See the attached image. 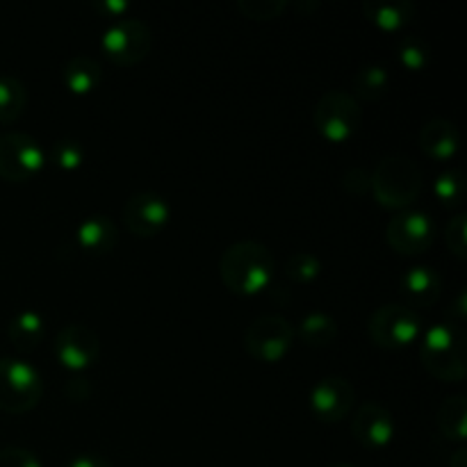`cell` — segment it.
Segmentation results:
<instances>
[{
    "label": "cell",
    "mask_w": 467,
    "mask_h": 467,
    "mask_svg": "<svg viewBox=\"0 0 467 467\" xmlns=\"http://www.w3.org/2000/svg\"><path fill=\"white\" fill-rule=\"evenodd\" d=\"M223 285L235 295H258L272 283L274 255L263 242L237 240L219 258Z\"/></svg>",
    "instance_id": "obj_1"
},
{
    "label": "cell",
    "mask_w": 467,
    "mask_h": 467,
    "mask_svg": "<svg viewBox=\"0 0 467 467\" xmlns=\"http://www.w3.org/2000/svg\"><path fill=\"white\" fill-rule=\"evenodd\" d=\"M422 365L441 381H463L467 374V336L461 324L436 322L424 331Z\"/></svg>",
    "instance_id": "obj_2"
},
{
    "label": "cell",
    "mask_w": 467,
    "mask_h": 467,
    "mask_svg": "<svg viewBox=\"0 0 467 467\" xmlns=\"http://www.w3.org/2000/svg\"><path fill=\"white\" fill-rule=\"evenodd\" d=\"M424 187V173L413 158L404 153H390L379 160L372 171L369 190L386 208L406 210L420 196Z\"/></svg>",
    "instance_id": "obj_3"
},
{
    "label": "cell",
    "mask_w": 467,
    "mask_h": 467,
    "mask_svg": "<svg viewBox=\"0 0 467 467\" xmlns=\"http://www.w3.org/2000/svg\"><path fill=\"white\" fill-rule=\"evenodd\" d=\"M368 333L381 349H404L422 333V317L410 306L388 301L369 315Z\"/></svg>",
    "instance_id": "obj_4"
},
{
    "label": "cell",
    "mask_w": 467,
    "mask_h": 467,
    "mask_svg": "<svg viewBox=\"0 0 467 467\" xmlns=\"http://www.w3.org/2000/svg\"><path fill=\"white\" fill-rule=\"evenodd\" d=\"M44 395V379L27 360L0 358V409L7 413H26L35 409Z\"/></svg>",
    "instance_id": "obj_5"
},
{
    "label": "cell",
    "mask_w": 467,
    "mask_h": 467,
    "mask_svg": "<svg viewBox=\"0 0 467 467\" xmlns=\"http://www.w3.org/2000/svg\"><path fill=\"white\" fill-rule=\"evenodd\" d=\"M363 121V109L351 91L331 89L317 99L313 108V123L328 141H345L354 135Z\"/></svg>",
    "instance_id": "obj_6"
},
{
    "label": "cell",
    "mask_w": 467,
    "mask_h": 467,
    "mask_svg": "<svg viewBox=\"0 0 467 467\" xmlns=\"http://www.w3.org/2000/svg\"><path fill=\"white\" fill-rule=\"evenodd\" d=\"M150 46H153L150 27L140 18L126 16L119 21H109L100 32L103 53L121 67H132V64L141 62L149 55Z\"/></svg>",
    "instance_id": "obj_7"
},
{
    "label": "cell",
    "mask_w": 467,
    "mask_h": 467,
    "mask_svg": "<svg viewBox=\"0 0 467 467\" xmlns=\"http://www.w3.org/2000/svg\"><path fill=\"white\" fill-rule=\"evenodd\" d=\"M295 324L281 313H263L246 327L244 349L263 363H276L290 351Z\"/></svg>",
    "instance_id": "obj_8"
},
{
    "label": "cell",
    "mask_w": 467,
    "mask_h": 467,
    "mask_svg": "<svg viewBox=\"0 0 467 467\" xmlns=\"http://www.w3.org/2000/svg\"><path fill=\"white\" fill-rule=\"evenodd\" d=\"M46 150L27 132H0V178L7 182H26L44 169Z\"/></svg>",
    "instance_id": "obj_9"
},
{
    "label": "cell",
    "mask_w": 467,
    "mask_h": 467,
    "mask_svg": "<svg viewBox=\"0 0 467 467\" xmlns=\"http://www.w3.org/2000/svg\"><path fill=\"white\" fill-rule=\"evenodd\" d=\"M436 237L433 217L424 210H400L386 226V240L395 251L404 255H415L427 251Z\"/></svg>",
    "instance_id": "obj_10"
},
{
    "label": "cell",
    "mask_w": 467,
    "mask_h": 467,
    "mask_svg": "<svg viewBox=\"0 0 467 467\" xmlns=\"http://www.w3.org/2000/svg\"><path fill=\"white\" fill-rule=\"evenodd\" d=\"M123 223L137 237H155L171 219V205L158 192H135L123 203Z\"/></svg>",
    "instance_id": "obj_11"
},
{
    "label": "cell",
    "mask_w": 467,
    "mask_h": 467,
    "mask_svg": "<svg viewBox=\"0 0 467 467\" xmlns=\"http://www.w3.org/2000/svg\"><path fill=\"white\" fill-rule=\"evenodd\" d=\"M53 349L64 368L73 369V372H82L99 358L100 340L94 328H89L87 324L71 322L59 328L57 336H55Z\"/></svg>",
    "instance_id": "obj_12"
},
{
    "label": "cell",
    "mask_w": 467,
    "mask_h": 467,
    "mask_svg": "<svg viewBox=\"0 0 467 467\" xmlns=\"http://www.w3.org/2000/svg\"><path fill=\"white\" fill-rule=\"evenodd\" d=\"M356 401V390L349 379L340 374L322 377L310 390V409L322 422H340L351 413Z\"/></svg>",
    "instance_id": "obj_13"
},
{
    "label": "cell",
    "mask_w": 467,
    "mask_h": 467,
    "mask_svg": "<svg viewBox=\"0 0 467 467\" xmlns=\"http://www.w3.org/2000/svg\"><path fill=\"white\" fill-rule=\"evenodd\" d=\"M395 431V418L379 401H363L351 418V433L368 450H381V447L390 445Z\"/></svg>",
    "instance_id": "obj_14"
},
{
    "label": "cell",
    "mask_w": 467,
    "mask_h": 467,
    "mask_svg": "<svg viewBox=\"0 0 467 467\" xmlns=\"http://www.w3.org/2000/svg\"><path fill=\"white\" fill-rule=\"evenodd\" d=\"M401 296L406 299V306H431L436 304L442 292V278L438 269L429 265H413L406 269L400 278Z\"/></svg>",
    "instance_id": "obj_15"
},
{
    "label": "cell",
    "mask_w": 467,
    "mask_h": 467,
    "mask_svg": "<svg viewBox=\"0 0 467 467\" xmlns=\"http://www.w3.org/2000/svg\"><path fill=\"white\" fill-rule=\"evenodd\" d=\"M459 126L442 117L429 119L418 132V144L422 153L433 160H441V162L454 158L456 150H459Z\"/></svg>",
    "instance_id": "obj_16"
},
{
    "label": "cell",
    "mask_w": 467,
    "mask_h": 467,
    "mask_svg": "<svg viewBox=\"0 0 467 467\" xmlns=\"http://www.w3.org/2000/svg\"><path fill=\"white\" fill-rule=\"evenodd\" d=\"M76 240L87 254L105 255L117 244V223L108 214H89L78 223Z\"/></svg>",
    "instance_id": "obj_17"
},
{
    "label": "cell",
    "mask_w": 467,
    "mask_h": 467,
    "mask_svg": "<svg viewBox=\"0 0 467 467\" xmlns=\"http://www.w3.org/2000/svg\"><path fill=\"white\" fill-rule=\"evenodd\" d=\"M415 3L410 0H365L363 14L381 30H401L415 18Z\"/></svg>",
    "instance_id": "obj_18"
},
{
    "label": "cell",
    "mask_w": 467,
    "mask_h": 467,
    "mask_svg": "<svg viewBox=\"0 0 467 467\" xmlns=\"http://www.w3.org/2000/svg\"><path fill=\"white\" fill-rule=\"evenodd\" d=\"M62 78L73 94H89L103 80V68L89 55H73L64 62Z\"/></svg>",
    "instance_id": "obj_19"
},
{
    "label": "cell",
    "mask_w": 467,
    "mask_h": 467,
    "mask_svg": "<svg viewBox=\"0 0 467 467\" xmlns=\"http://www.w3.org/2000/svg\"><path fill=\"white\" fill-rule=\"evenodd\" d=\"M436 424L442 436L463 445L467 436V397L461 392L445 397L438 406Z\"/></svg>",
    "instance_id": "obj_20"
},
{
    "label": "cell",
    "mask_w": 467,
    "mask_h": 467,
    "mask_svg": "<svg viewBox=\"0 0 467 467\" xmlns=\"http://www.w3.org/2000/svg\"><path fill=\"white\" fill-rule=\"evenodd\" d=\"M44 331H46L44 315L36 313V310L32 308L18 310V313L9 319V327H7V336L9 340H12V345L23 351L35 349V347L41 342V337H44Z\"/></svg>",
    "instance_id": "obj_21"
},
{
    "label": "cell",
    "mask_w": 467,
    "mask_h": 467,
    "mask_svg": "<svg viewBox=\"0 0 467 467\" xmlns=\"http://www.w3.org/2000/svg\"><path fill=\"white\" fill-rule=\"evenodd\" d=\"M295 333H299L301 340L308 347H328L337 336V322L333 315H328L327 310H310L301 317L299 327L295 328Z\"/></svg>",
    "instance_id": "obj_22"
},
{
    "label": "cell",
    "mask_w": 467,
    "mask_h": 467,
    "mask_svg": "<svg viewBox=\"0 0 467 467\" xmlns=\"http://www.w3.org/2000/svg\"><path fill=\"white\" fill-rule=\"evenodd\" d=\"M390 85L388 68L379 62H368L351 78V96L356 100H377L381 99Z\"/></svg>",
    "instance_id": "obj_23"
},
{
    "label": "cell",
    "mask_w": 467,
    "mask_h": 467,
    "mask_svg": "<svg viewBox=\"0 0 467 467\" xmlns=\"http://www.w3.org/2000/svg\"><path fill=\"white\" fill-rule=\"evenodd\" d=\"M27 103L26 85L14 73H0V123L16 121Z\"/></svg>",
    "instance_id": "obj_24"
},
{
    "label": "cell",
    "mask_w": 467,
    "mask_h": 467,
    "mask_svg": "<svg viewBox=\"0 0 467 467\" xmlns=\"http://www.w3.org/2000/svg\"><path fill=\"white\" fill-rule=\"evenodd\" d=\"M433 192H436L438 201L447 208H461L465 199V178L463 171L456 167L442 169L433 181Z\"/></svg>",
    "instance_id": "obj_25"
},
{
    "label": "cell",
    "mask_w": 467,
    "mask_h": 467,
    "mask_svg": "<svg viewBox=\"0 0 467 467\" xmlns=\"http://www.w3.org/2000/svg\"><path fill=\"white\" fill-rule=\"evenodd\" d=\"M322 274V260L313 251H296L285 260V276L295 283H308Z\"/></svg>",
    "instance_id": "obj_26"
},
{
    "label": "cell",
    "mask_w": 467,
    "mask_h": 467,
    "mask_svg": "<svg viewBox=\"0 0 467 467\" xmlns=\"http://www.w3.org/2000/svg\"><path fill=\"white\" fill-rule=\"evenodd\" d=\"M85 146H82L80 141L73 140V137H62V140H57L50 146L48 158L57 169L73 171V169H78L85 162Z\"/></svg>",
    "instance_id": "obj_27"
},
{
    "label": "cell",
    "mask_w": 467,
    "mask_h": 467,
    "mask_svg": "<svg viewBox=\"0 0 467 467\" xmlns=\"http://www.w3.org/2000/svg\"><path fill=\"white\" fill-rule=\"evenodd\" d=\"M397 55H400V62L406 68H424L431 59V48H429L427 41L418 35H406L401 36L400 44H397Z\"/></svg>",
    "instance_id": "obj_28"
},
{
    "label": "cell",
    "mask_w": 467,
    "mask_h": 467,
    "mask_svg": "<svg viewBox=\"0 0 467 467\" xmlns=\"http://www.w3.org/2000/svg\"><path fill=\"white\" fill-rule=\"evenodd\" d=\"M237 7L244 16L267 21V18H276L287 7V0H237Z\"/></svg>",
    "instance_id": "obj_29"
},
{
    "label": "cell",
    "mask_w": 467,
    "mask_h": 467,
    "mask_svg": "<svg viewBox=\"0 0 467 467\" xmlns=\"http://www.w3.org/2000/svg\"><path fill=\"white\" fill-rule=\"evenodd\" d=\"M445 237H447V246H450L451 254H454L456 258L463 260L467 255V214L463 213V210H461V213H456L454 217L450 219Z\"/></svg>",
    "instance_id": "obj_30"
},
{
    "label": "cell",
    "mask_w": 467,
    "mask_h": 467,
    "mask_svg": "<svg viewBox=\"0 0 467 467\" xmlns=\"http://www.w3.org/2000/svg\"><path fill=\"white\" fill-rule=\"evenodd\" d=\"M369 182H372V173L360 164H351L342 171L340 187L351 196H363L369 192Z\"/></svg>",
    "instance_id": "obj_31"
},
{
    "label": "cell",
    "mask_w": 467,
    "mask_h": 467,
    "mask_svg": "<svg viewBox=\"0 0 467 467\" xmlns=\"http://www.w3.org/2000/svg\"><path fill=\"white\" fill-rule=\"evenodd\" d=\"M0 467H44L39 456L26 447H3L0 450Z\"/></svg>",
    "instance_id": "obj_32"
},
{
    "label": "cell",
    "mask_w": 467,
    "mask_h": 467,
    "mask_svg": "<svg viewBox=\"0 0 467 467\" xmlns=\"http://www.w3.org/2000/svg\"><path fill=\"white\" fill-rule=\"evenodd\" d=\"M94 9L109 21H119V18L128 16L130 3L128 0H94Z\"/></svg>",
    "instance_id": "obj_33"
},
{
    "label": "cell",
    "mask_w": 467,
    "mask_h": 467,
    "mask_svg": "<svg viewBox=\"0 0 467 467\" xmlns=\"http://www.w3.org/2000/svg\"><path fill=\"white\" fill-rule=\"evenodd\" d=\"M64 395L71 401H87L91 397V381L85 377H73L64 386Z\"/></svg>",
    "instance_id": "obj_34"
},
{
    "label": "cell",
    "mask_w": 467,
    "mask_h": 467,
    "mask_svg": "<svg viewBox=\"0 0 467 467\" xmlns=\"http://www.w3.org/2000/svg\"><path fill=\"white\" fill-rule=\"evenodd\" d=\"M64 467H112L108 459L99 454H91V451H85V454H76L67 461Z\"/></svg>",
    "instance_id": "obj_35"
},
{
    "label": "cell",
    "mask_w": 467,
    "mask_h": 467,
    "mask_svg": "<svg viewBox=\"0 0 467 467\" xmlns=\"http://www.w3.org/2000/svg\"><path fill=\"white\" fill-rule=\"evenodd\" d=\"M450 315L454 317V324H461V327H463V322L467 319V290L465 287H461V290L456 292L454 299H451Z\"/></svg>",
    "instance_id": "obj_36"
},
{
    "label": "cell",
    "mask_w": 467,
    "mask_h": 467,
    "mask_svg": "<svg viewBox=\"0 0 467 467\" xmlns=\"http://www.w3.org/2000/svg\"><path fill=\"white\" fill-rule=\"evenodd\" d=\"M450 467H467V447L461 445L454 454L450 456Z\"/></svg>",
    "instance_id": "obj_37"
},
{
    "label": "cell",
    "mask_w": 467,
    "mask_h": 467,
    "mask_svg": "<svg viewBox=\"0 0 467 467\" xmlns=\"http://www.w3.org/2000/svg\"><path fill=\"white\" fill-rule=\"evenodd\" d=\"M324 467H356V465H351V463H331V465H324Z\"/></svg>",
    "instance_id": "obj_38"
}]
</instances>
